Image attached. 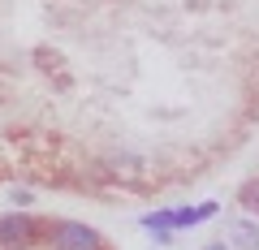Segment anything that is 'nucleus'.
<instances>
[{"label": "nucleus", "mask_w": 259, "mask_h": 250, "mask_svg": "<svg viewBox=\"0 0 259 250\" xmlns=\"http://www.w3.org/2000/svg\"><path fill=\"white\" fill-rule=\"evenodd\" d=\"M44 233V224L39 220H30V216H0V250H22V246H30V241Z\"/></svg>", "instance_id": "2"}, {"label": "nucleus", "mask_w": 259, "mask_h": 250, "mask_svg": "<svg viewBox=\"0 0 259 250\" xmlns=\"http://www.w3.org/2000/svg\"><path fill=\"white\" fill-rule=\"evenodd\" d=\"M48 250H104V241H100V233H95L91 224L65 220V224H56V229H52Z\"/></svg>", "instance_id": "1"}, {"label": "nucleus", "mask_w": 259, "mask_h": 250, "mask_svg": "<svg viewBox=\"0 0 259 250\" xmlns=\"http://www.w3.org/2000/svg\"><path fill=\"white\" fill-rule=\"evenodd\" d=\"M203 250H233V246H229V241H207Z\"/></svg>", "instance_id": "6"}, {"label": "nucleus", "mask_w": 259, "mask_h": 250, "mask_svg": "<svg viewBox=\"0 0 259 250\" xmlns=\"http://www.w3.org/2000/svg\"><path fill=\"white\" fill-rule=\"evenodd\" d=\"M9 198H13V207H26V203H30V198H35V194H30V190H13V194H9Z\"/></svg>", "instance_id": "5"}, {"label": "nucleus", "mask_w": 259, "mask_h": 250, "mask_svg": "<svg viewBox=\"0 0 259 250\" xmlns=\"http://www.w3.org/2000/svg\"><path fill=\"white\" fill-rule=\"evenodd\" d=\"M242 203H246L250 212H259V181H246V185H242Z\"/></svg>", "instance_id": "4"}, {"label": "nucleus", "mask_w": 259, "mask_h": 250, "mask_svg": "<svg viewBox=\"0 0 259 250\" xmlns=\"http://www.w3.org/2000/svg\"><path fill=\"white\" fill-rule=\"evenodd\" d=\"M233 246L238 250H259V220H238L233 224Z\"/></svg>", "instance_id": "3"}]
</instances>
